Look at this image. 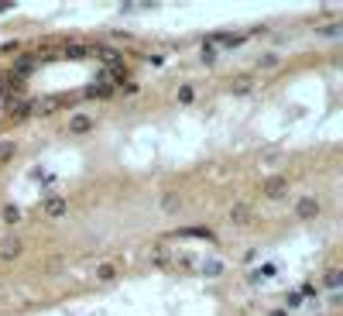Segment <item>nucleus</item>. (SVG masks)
Returning <instances> with one entry per match:
<instances>
[{"instance_id":"nucleus-10","label":"nucleus","mask_w":343,"mask_h":316,"mask_svg":"<svg viewBox=\"0 0 343 316\" xmlns=\"http://www.w3.org/2000/svg\"><path fill=\"white\" fill-rule=\"evenodd\" d=\"M336 282H340V271L333 268V271H330V275H326V285H330V289H336Z\"/></svg>"},{"instance_id":"nucleus-9","label":"nucleus","mask_w":343,"mask_h":316,"mask_svg":"<svg viewBox=\"0 0 343 316\" xmlns=\"http://www.w3.org/2000/svg\"><path fill=\"white\" fill-rule=\"evenodd\" d=\"M203 271H206V275H220V271H223V265H220V261H209Z\"/></svg>"},{"instance_id":"nucleus-12","label":"nucleus","mask_w":343,"mask_h":316,"mask_svg":"<svg viewBox=\"0 0 343 316\" xmlns=\"http://www.w3.org/2000/svg\"><path fill=\"white\" fill-rule=\"evenodd\" d=\"M274 62H278L274 55H264V58H261V66H264V69H274Z\"/></svg>"},{"instance_id":"nucleus-2","label":"nucleus","mask_w":343,"mask_h":316,"mask_svg":"<svg viewBox=\"0 0 343 316\" xmlns=\"http://www.w3.org/2000/svg\"><path fill=\"white\" fill-rule=\"evenodd\" d=\"M295 213L302 216V220H312V216L319 213V200H312V196H306V200H298Z\"/></svg>"},{"instance_id":"nucleus-7","label":"nucleus","mask_w":343,"mask_h":316,"mask_svg":"<svg viewBox=\"0 0 343 316\" xmlns=\"http://www.w3.org/2000/svg\"><path fill=\"white\" fill-rule=\"evenodd\" d=\"M230 216H233V220H247V203H237L230 210Z\"/></svg>"},{"instance_id":"nucleus-1","label":"nucleus","mask_w":343,"mask_h":316,"mask_svg":"<svg viewBox=\"0 0 343 316\" xmlns=\"http://www.w3.org/2000/svg\"><path fill=\"white\" fill-rule=\"evenodd\" d=\"M282 192H288V175H274V179H268V182H264V196L278 200Z\"/></svg>"},{"instance_id":"nucleus-5","label":"nucleus","mask_w":343,"mask_h":316,"mask_svg":"<svg viewBox=\"0 0 343 316\" xmlns=\"http://www.w3.org/2000/svg\"><path fill=\"white\" fill-rule=\"evenodd\" d=\"M45 210H48L52 216H62V213H66V200H48Z\"/></svg>"},{"instance_id":"nucleus-11","label":"nucleus","mask_w":343,"mask_h":316,"mask_svg":"<svg viewBox=\"0 0 343 316\" xmlns=\"http://www.w3.org/2000/svg\"><path fill=\"white\" fill-rule=\"evenodd\" d=\"M96 275H100V279H110V275H114V268H110V265H100V268H96Z\"/></svg>"},{"instance_id":"nucleus-8","label":"nucleus","mask_w":343,"mask_h":316,"mask_svg":"<svg viewBox=\"0 0 343 316\" xmlns=\"http://www.w3.org/2000/svg\"><path fill=\"white\" fill-rule=\"evenodd\" d=\"M192 96H196L192 86H182V90H179V100H182V103H192Z\"/></svg>"},{"instance_id":"nucleus-3","label":"nucleus","mask_w":343,"mask_h":316,"mask_svg":"<svg viewBox=\"0 0 343 316\" xmlns=\"http://www.w3.org/2000/svg\"><path fill=\"white\" fill-rule=\"evenodd\" d=\"M90 127H93V117H86V113H76V117L69 121V131H72V134H86Z\"/></svg>"},{"instance_id":"nucleus-4","label":"nucleus","mask_w":343,"mask_h":316,"mask_svg":"<svg viewBox=\"0 0 343 316\" xmlns=\"http://www.w3.org/2000/svg\"><path fill=\"white\" fill-rule=\"evenodd\" d=\"M21 254V241H4V248H0V258H17Z\"/></svg>"},{"instance_id":"nucleus-6","label":"nucleus","mask_w":343,"mask_h":316,"mask_svg":"<svg viewBox=\"0 0 343 316\" xmlns=\"http://www.w3.org/2000/svg\"><path fill=\"white\" fill-rule=\"evenodd\" d=\"M4 220H7V224H17V220H21V210H17V206H4Z\"/></svg>"}]
</instances>
